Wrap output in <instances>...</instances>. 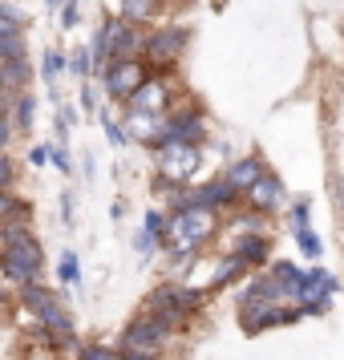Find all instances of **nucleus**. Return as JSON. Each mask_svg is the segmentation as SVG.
<instances>
[{"label": "nucleus", "mask_w": 344, "mask_h": 360, "mask_svg": "<svg viewBox=\"0 0 344 360\" xmlns=\"http://www.w3.org/2000/svg\"><path fill=\"white\" fill-rule=\"evenodd\" d=\"M57 279L61 283H82V259H77V251H61V259H57Z\"/></svg>", "instance_id": "nucleus-26"}, {"label": "nucleus", "mask_w": 344, "mask_h": 360, "mask_svg": "<svg viewBox=\"0 0 344 360\" xmlns=\"http://www.w3.org/2000/svg\"><path fill=\"white\" fill-rule=\"evenodd\" d=\"M154 166H158L163 182H182L186 186L203 166V146L198 142H158L154 146Z\"/></svg>", "instance_id": "nucleus-5"}, {"label": "nucleus", "mask_w": 344, "mask_h": 360, "mask_svg": "<svg viewBox=\"0 0 344 360\" xmlns=\"http://www.w3.org/2000/svg\"><path fill=\"white\" fill-rule=\"evenodd\" d=\"M17 292H20L25 311H29V316H37V324L53 328V332H73V316H69V308L49 292V288H45V283H41V279L17 283Z\"/></svg>", "instance_id": "nucleus-4"}, {"label": "nucleus", "mask_w": 344, "mask_h": 360, "mask_svg": "<svg viewBox=\"0 0 344 360\" xmlns=\"http://www.w3.org/2000/svg\"><path fill=\"white\" fill-rule=\"evenodd\" d=\"M126 110H146V114H166L170 110V85L166 77H154L150 73L146 82L134 89L130 98H126Z\"/></svg>", "instance_id": "nucleus-12"}, {"label": "nucleus", "mask_w": 344, "mask_h": 360, "mask_svg": "<svg viewBox=\"0 0 344 360\" xmlns=\"http://www.w3.org/2000/svg\"><path fill=\"white\" fill-rule=\"evenodd\" d=\"M263 170H267V166H263L260 154H243V158H235V162L227 166V174H223V179H227L231 186L239 191V198H243V191H247V186H251L255 179H260Z\"/></svg>", "instance_id": "nucleus-18"}, {"label": "nucleus", "mask_w": 344, "mask_h": 360, "mask_svg": "<svg viewBox=\"0 0 344 360\" xmlns=\"http://www.w3.org/2000/svg\"><path fill=\"white\" fill-rule=\"evenodd\" d=\"M207 138V122L195 105H170L163 114V142H198Z\"/></svg>", "instance_id": "nucleus-10"}, {"label": "nucleus", "mask_w": 344, "mask_h": 360, "mask_svg": "<svg viewBox=\"0 0 344 360\" xmlns=\"http://www.w3.org/2000/svg\"><path fill=\"white\" fill-rule=\"evenodd\" d=\"M77 17H82V0H65L61 4V29H77Z\"/></svg>", "instance_id": "nucleus-38"}, {"label": "nucleus", "mask_w": 344, "mask_h": 360, "mask_svg": "<svg viewBox=\"0 0 344 360\" xmlns=\"http://www.w3.org/2000/svg\"><path fill=\"white\" fill-rule=\"evenodd\" d=\"M288 227H292V235L312 227V202L308 198H295L292 202V211H288Z\"/></svg>", "instance_id": "nucleus-27"}, {"label": "nucleus", "mask_w": 344, "mask_h": 360, "mask_svg": "<svg viewBox=\"0 0 344 360\" xmlns=\"http://www.w3.org/2000/svg\"><path fill=\"white\" fill-rule=\"evenodd\" d=\"M13 126H8V114H0V150H8V142H13Z\"/></svg>", "instance_id": "nucleus-45"}, {"label": "nucleus", "mask_w": 344, "mask_h": 360, "mask_svg": "<svg viewBox=\"0 0 344 360\" xmlns=\"http://www.w3.org/2000/svg\"><path fill=\"white\" fill-rule=\"evenodd\" d=\"M13 182H17V166H13V158L0 150V191H8Z\"/></svg>", "instance_id": "nucleus-40"}, {"label": "nucleus", "mask_w": 344, "mask_h": 360, "mask_svg": "<svg viewBox=\"0 0 344 360\" xmlns=\"http://www.w3.org/2000/svg\"><path fill=\"white\" fill-rule=\"evenodd\" d=\"M49 162L61 170V174H73V162H69V154H65V146H49Z\"/></svg>", "instance_id": "nucleus-41"}, {"label": "nucleus", "mask_w": 344, "mask_h": 360, "mask_svg": "<svg viewBox=\"0 0 344 360\" xmlns=\"http://www.w3.org/2000/svg\"><path fill=\"white\" fill-rule=\"evenodd\" d=\"M0 276L13 283H29L41 279V239H37L33 223H0Z\"/></svg>", "instance_id": "nucleus-3"}, {"label": "nucleus", "mask_w": 344, "mask_h": 360, "mask_svg": "<svg viewBox=\"0 0 344 360\" xmlns=\"http://www.w3.org/2000/svg\"><path fill=\"white\" fill-rule=\"evenodd\" d=\"M267 276L279 283L284 300H292V295H295V283H300V276H304V267H295L292 259H267Z\"/></svg>", "instance_id": "nucleus-23"}, {"label": "nucleus", "mask_w": 344, "mask_h": 360, "mask_svg": "<svg viewBox=\"0 0 344 360\" xmlns=\"http://www.w3.org/2000/svg\"><path fill=\"white\" fill-rule=\"evenodd\" d=\"M117 360H163L158 352H138V348H117Z\"/></svg>", "instance_id": "nucleus-44"}, {"label": "nucleus", "mask_w": 344, "mask_h": 360, "mask_svg": "<svg viewBox=\"0 0 344 360\" xmlns=\"http://www.w3.org/2000/svg\"><path fill=\"white\" fill-rule=\"evenodd\" d=\"M219 231V219H215V211H207V207H179V211H166V235H163V247L166 255L179 263H191L203 251V247L211 243V235Z\"/></svg>", "instance_id": "nucleus-1"}, {"label": "nucleus", "mask_w": 344, "mask_h": 360, "mask_svg": "<svg viewBox=\"0 0 344 360\" xmlns=\"http://www.w3.org/2000/svg\"><path fill=\"white\" fill-rule=\"evenodd\" d=\"M20 29H25V13L0 0V33H20Z\"/></svg>", "instance_id": "nucleus-32"}, {"label": "nucleus", "mask_w": 344, "mask_h": 360, "mask_svg": "<svg viewBox=\"0 0 344 360\" xmlns=\"http://www.w3.org/2000/svg\"><path fill=\"white\" fill-rule=\"evenodd\" d=\"M33 117H37V98H33V94H17V98H13V110H8L13 130L29 134V130H33Z\"/></svg>", "instance_id": "nucleus-25"}, {"label": "nucleus", "mask_w": 344, "mask_h": 360, "mask_svg": "<svg viewBox=\"0 0 344 360\" xmlns=\"http://www.w3.org/2000/svg\"><path fill=\"white\" fill-rule=\"evenodd\" d=\"M77 360H117V348H110V344H77Z\"/></svg>", "instance_id": "nucleus-31"}, {"label": "nucleus", "mask_w": 344, "mask_h": 360, "mask_svg": "<svg viewBox=\"0 0 344 360\" xmlns=\"http://www.w3.org/2000/svg\"><path fill=\"white\" fill-rule=\"evenodd\" d=\"M239 304H288V300H284L276 279L267 276V271H260V276L247 279V288L239 292Z\"/></svg>", "instance_id": "nucleus-17"}, {"label": "nucleus", "mask_w": 344, "mask_h": 360, "mask_svg": "<svg viewBox=\"0 0 344 360\" xmlns=\"http://www.w3.org/2000/svg\"><path fill=\"white\" fill-rule=\"evenodd\" d=\"M65 65L77 73V77H89V49H77V53H69L65 57Z\"/></svg>", "instance_id": "nucleus-39"}, {"label": "nucleus", "mask_w": 344, "mask_h": 360, "mask_svg": "<svg viewBox=\"0 0 344 360\" xmlns=\"http://www.w3.org/2000/svg\"><path fill=\"white\" fill-rule=\"evenodd\" d=\"M82 105L89 110V114L98 110V94H94V85H82Z\"/></svg>", "instance_id": "nucleus-46"}, {"label": "nucleus", "mask_w": 344, "mask_h": 360, "mask_svg": "<svg viewBox=\"0 0 344 360\" xmlns=\"http://www.w3.org/2000/svg\"><path fill=\"white\" fill-rule=\"evenodd\" d=\"M33 77V65H29V57H8V61H0V89L4 94H25V85Z\"/></svg>", "instance_id": "nucleus-19"}, {"label": "nucleus", "mask_w": 344, "mask_h": 360, "mask_svg": "<svg viewBox=\"0 0 344 360\" xmlns=\"http://www.w3.org/2000/svg\"><path fill=\"white\" fill-rule=\"evenodd\" d=\"M142 25H126V20L117 17V33H114V57H142Z\"/></svg>", "instance_id": "nucleus-21"}, {"label": "nucleus", "mask_w": 344, "mask_h": 360, "mask_svg": "<svg viewBox=\"0 0 344 360\" xmlns=\"http://www.w3.org/2000/svg\"><path fill=\"white\" fill-rule=\"evenodd\" d=\"M8 110H13V94H4V89H0V114H8Z\"/></svg>", "instance_id": "nucleus-47"}, {"label": "nucleus", "mask_w": 344, "mask_h": 360, "mask_svg": "<svg viewBox=\"0 0 344 360\" xmlns=\"http://www.w3.org/2000/svg\"><path fill=\"white\" fill-rule=\"evenodd\" d=\"M61 223H65V227H73V223H77V202H73V195H61Z\"/></svg>", "instance_id": "nucleus-42"}, {"label": "nucleus", "mask_w": 344, "mask_h": 360, "mask_svg": "<svg viewBox=\"0 0 344 360\" xmlns=\"http://www.w3.org/2000/svg\"><path fill=\"white\" fill-rule=\"evenodd\" d=\"M243 271H247V263L239 259L235 251H227L223 259L215 263V271H211V279H207V288H211V292H223V288H231V283L243 276Z\"/></svg>", "instance_id": "nucleus-20"}, {"label": "nucleus", "mask_w": 344, "mask_h": 360, "mask_svg": "<svg viewBox=\"0 0 344 360\" xmlns=\"http://www.w3.org/2000/svg\"><path fill=\"white\" fill-rule=\"evenodd\" d=\"M191 202L219 214V211H227L231 202H239V191L227 179H211V182H203V186H191Z\"/></svg>", "instance_id": "nucleus-15"}, {"label": "nucleus", "mask_w": 344, "mask_h": 360, "mask_svg": "<svg viewBox=\"0 0 344 360\" xmlns=\"http://www.w3.org/2000/svg\"><path fill=\"white\" fill-rule=\"evenodd\" d=\"M4 304H8V288H4V283H0V308H4Z\"/></svg>", "instance_id": "nucleus-48"}, {"label": "nucleus", "mask_w": 344, "mask_h": 360, "mask_svg": "<svg viewBox=\"0 0 344 360\" xmlns=\"http://www.w3.org/2000/svg\"><path fill=\"white\" fill-rule=\"evenodd\" d=\"M336 276L332 271H324V267H312V271H304L300 276V283H295V295L292 304L304 316H324L328 308H332V295H336Z\"/></svg>", "instance_id": "nucleus-7"}, {"label": "nucleus", "mask_w": 344, "mask_h": 360, "mask_svg": "<svg viewBox=\"0 0 344 360\" xmlns=\"http://www.w3.org/2000/svg\"><path fill=\"white\" fill-rule=\"evenodd\" d=\"M247 267H267L272 259V239H267V231H243V235H235V247H231Z\"/></svg>", "instance_id": "nucleus-16"}, {"label": "nucleus", "mask_w": 344, "mask_h": 360, "mask_svg": "<svg viewBox=\"0 0 344 360\" xmlns=\"http://www.w3.org/2000/svg\"><path fill=\"white\" fill-rule=\"evenodd\" d=\"M73 122H77V110H73V105H61V110H57V138H61V146L69 142V130H73Z\"/></svg>", "instance_id": "nucleus-36"}, {"label": "nucleus", "mask_w": 344, "mask_h": 360, "mask_svg": "<svg viewBox=\"0 0 344 360\" xmlns=\"http://www.w3.org/2000/svg\"><path fill=\"white\" fill-rule=\"evenodd\" d=\"M142 227H146L150 235L158 239V247H163V235H166V214L158 211V207H154V211H146V214H142Z\"/></svg>", "instance_id": "nucleus-35"}, {"label": "nucleus", "mask_w": 344, "mask_h": 360, "mask_svg": "<svg viewBox=\"0 0 344 360\" xmlns=\"http://www.w3.org/2000/svg\"><path fill=\"white\" fill-rule=\"evenodd\" d=\"M25 162H29V166H37V170H41V166H49V146H29V154H25Z\"/></svg>", "instance_id": "nucleus-43"}, {"label": "nucleus", "mask_w": 344, "mask_h": 360, "mask_svg": "<svg viewBox=\"0 0 344 360\" xmlns=\"http://www.w3.org/2000/svg\"><path fill=\"white\" fill-rule=\"evenodd\" d=\"M0 223H33V202L17 198L13 186L0 191Z\"/></svg>", "instance_id": "nucleus-24"}, {"label": "nucleus", "mask_w": 344, "mask_h": 360, "mask_svg": "<svg viewBox=\"0 0 344 360\" xmlns=\"http://www.w3.org/2000/svg\"><path fill=\"white\" fill-rule=\"evenodd\" d=\"M8 57H29L25 33H0V61H8Z\"/></svg>", "instance_id": "nucleus-29"}, {"label": "nucleus", "mask_w": 344, "mask_h": 360, "mask_svg": "<svg viewBox=\"0 0 344 360\" xmlns=\"http://www.w3.org/2000/svg\"><path fill=\"white\" fill-rule=\"evenodd\" d=\"M295 247H300V255H308V259H320L324 255V243H320V235L316 231H295Z\"/></svg>", "instance_id": "nucleus-28"}, {"label": "nucleus", "mask_w": 344, "mask_h": 360, "mask_svg": "<svg viewBox=\"0 0 344 360\" xmlns=\"http://www.w3.org/2000/svg\"><path fill=\"white\" fill-rule=\"evenodd\" d=\"M126 138L138 146H158L163 142V114H146V110H126Z\"/></svg>", "instance_id": "nucleus-14"}, {"label": "nucleus", "mask_w": 344, "mask_h": 360, "mask_svg": "<svg viewBox=\"0 0 344 360\" xmlns=\"http://www.w3.org/2000/svg\"><path fill=\"white\" fill-rule=\"evenodd\" d=\"M231 231H235V235H243V231H267V214L251 207L247 214H239V219L231 223Z\"/></svg>", "instance_id": "nucleus-30"}, {"label": "nucleus", "mask_w": 344, "mask_h": 360, "mask_svg": "<svg viewBox=\"0 0 344 360\" xmlns=\"http://www.w3.org/2000/svg\"><path fill=\"white\" fill-rule=\"evenodd\" d=\"M295 320H304V311L288 308V304H239V328H243L247 336H260L267 328H284V324H295Z\"/></svg>", "instance_id": "nucleus-9"}, {"label": "nucleus", "mask_w": 344, "mask_h": 360, "mask_svg": "<svg viewBox=\"0 0 344 360\" xmlns=\"http://www.w3.org/2000/svg\"><path fill=\"white\" fill-rule=\"evenodd\" d=\"M45 4H49V8H61V4H65V0H45Z\"/></svg>", "instance_id": "nucleus-49"}, {"label": "nucleus", "mask_w": 344, "mask_h": 360, "mask_svg": "<svg viewBox=\"0 0 344 360\" xmlns=\"http://www.w3.org/2000/svg\"><path fill=\"white\" fill-rule=\"evenodd\" d=\"M191 45V29L186 25H158L150 29L146 41H142V61L150 69H163V65H174L182 53Z\"/></svg>", "instance_id": "nucleus-6"}, {"label": "nucleus", "mask_w": 344, "mask_h": 360, "mask_svg": "<svg viewBox=\"0 0 344 360\" xmlns=\"http://www.w3.org/2000/svg\"><path fill=\"white\" fill-rule=\"evenodd\" d=\"M158 13H163V0H122V4H117V17L126 20V25H142V29H146Z\"/></svg>", "instance_id": "nucleus-22"}, {"label": "nucleus", "mask_w": 344, "mask_h": 360, "mask_svg": "<svg viewBox=\"0 0 344 360\" xmlns=\"http://www.w3.org/2000/svg\"><path fill=\"white\" fill-rule=\"evenodd\" d=\"M203 304H207V292H198L195 283H158L146 295L142 311H146L150 320H158L174 336V332H186V328L195 324V316L203 311Z\"/></svg>", "instance_id": "nucleus-2"}, {"label": "nucleus", "mask_w": 344, "mask_h": 360, "mask_svg": "<svg viewBox=\"0 0 344 360\" xmlns=\"http://www.w3.org/2000/svg\"><path fill=\"white\" fill-rule=\"evenodd\" d=\"M146 77H150V65L142 57H114L110 65L101 69V85H106V94L114 101H126Z\"/></svg>", "instance_id": "nucleus-8"}, {"label": "nucleus", "mask_w": 344, "mask_h": 360, "mask_svg": "<svg viewBox=\"0 0 344 360\" xmlns=\"http://www.w3.org/2000/svg\"><path fill=\"white\" fill-rule=\"evenodd\" d=\"M61 69H65V57H61L57 49H49V53H45V61H41V77H45V85L57 82V73H61Z\"/></svg>", "instance_id": "nucleus-33"}, {"label": "nucleus", "mask_w": 344, "mask_h": 360, "mask_svg": "<svg viewBox=\"0 0 344 360\" xmlns=\"http://www.w3.org/2000/svg\"><path fill=\"white\" fill-rule=\"evenodd\" d=\"M166 344H170V332H166L158 320H150L146 311H142V316H134L130 324L122 328L117 348H138V352H158V356H163Z\"/></svg>", "instance_id": "nucleus-11"}, {"label": "nucleus", "mask_w": 344, "mask_h": 360, "mask_svg": "<svg viewBox=\"0 0 344 360\" xmlns=\"http://www.w3.org/2000/svg\"><path fill=\"white\" fill-rule=\"evenodd\" d=\"M243 198H247V207H255V211H263V214H272L276 207H284V198H288V191H284V182L272 174V170H263L260 179L251 182L243 191Z\"/></svg>", "instance_id": "nucleus-13"}, {"label": "nucleus", "mask_w": 344, "mask_h": 360, "mask_svg": "<svg viewBox=\"0 0 344 360\" xmlns=\"http://www.w3.org/2000/svg\"><path fill=\"white\" fill-rule=\"evenodd\" d=\"M98 117H101V130H106V138H110L114 146H126V142H130V138H126V130H122V126H117L114 117L101 110V105H98Z\"/></svg>", "instance_id": "nucleus-34"}, {"label": "nucleus", "mask_w": 344, "mask_h": 360, "mask_svg": "<svg viewBox=\"0 0 344 360\" xmlns=\"http://www.w3.org/2000/svg\"><path fill=\"white\" fill-rule=\"evenodd\" d=\"M154 247H158V239H154L146 227H138V235H134V251H138V259H150Z\"/></svg>", "instance_id": "nucleus-37"}]
</instances>
